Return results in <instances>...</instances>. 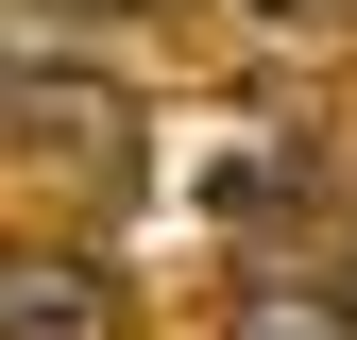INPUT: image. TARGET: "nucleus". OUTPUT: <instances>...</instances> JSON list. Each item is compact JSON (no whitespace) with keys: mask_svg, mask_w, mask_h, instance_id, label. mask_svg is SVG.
<instances>
[{"mask_svg":"<svg viewBox=\"0 0 357 340\" xmlns=\"http://www.w3.org/2000/svg\"><path fill=\"white\" fill-rule=\"evenodd\" d=\"M238 17H255V34H340L357 0H238Z\"/></svg>","mask_w":357,"mask_h":340,"instance_id":"20e7f679","label":"nucleus"},{"mask_svg":"<svg viewBox=\"0 0 357 340\" xmlns=\"http://www.w3.org/2000/svg\"><path fill=\"white\" fill-rule=\"evenodd\" d=\"M153 119H137V85L119 68H85V52H0V153L17 170H119Z\"/></svg>","mask_w":357,"mask_h":340,"instance_id":"f257e3e1","label":"nucleus"},{"mask_svg":"<svg viewBox=\"0 0 357 340\" xmlns=\"http://www.w3.org/2000/svg\"><path fill=\"white\" fill-rule=\"evenodd\" d=\"M0 340H137V289L85 238H0Z\"/></svg>","mask_w":357,"mask_h":340,"instance_id":"f03ea898","label":"nucleus"},{"mask_svg":"<svg viewBox=\"0 0 357 340\" xmlns=\"http://www.w3.org/2000/svg\"><path fill=\"white\" fill-rule=\"evenodd\" d=\"M221 340H357V289H289V272H255Z\"/></svg>","mask_w":357,"mask_h":340,"instance_id":"7ed1b4c3","label":"nucleus"}]
</instances>
